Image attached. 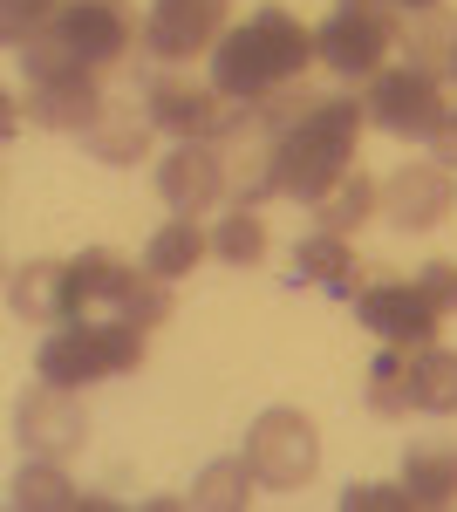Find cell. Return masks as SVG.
<instances>
[{
  "instance_id": "cell-9",
  "label": "cell",
  "mask_w": 457,
  "mask_h": 512,
  "mask_svg": "<svg viewBox=\"0 0 457 512\" xmlns=\"http://www.w3.org/2000/svg\"><path fill=\"white\" fill-rule=\"evenodd\" d=\"M226 35V0H157L144 21V48L151 62H191Z\"/></svg>"
},
{
  "instance_id": "cell-10",
  "label": "cell",
  "mask_w": 457,
  "mask_h": 512,
  "mask_svg": "<svg viewBox=\"0 0 457 512\" xmlns=\"http://www.w3.org/2000/svg\"><path fill=\"white\" fill-rule=\"evenodd\" d=\"M55 35H62L82 62L103 76V69H116V62L130 55L137 21H130V7H123V0H69V7H62V21H55Z\"/></svg>"
},
{
  "instance_id": "cell-12",
  "label": "cell",
  "mask_w": 457,
  "mask_h": 512,
  "mask_svg": "<svg viewBox=\"0 0 457 512\" xmlns=\"http://www.w3.org/2000/svg\"><path fill=\"white\" fill-rule=\"evenodd\" d=\"M457 205V185L444 164H403L389 185H382V219L396 226V233H430V226H444Z\"/></svg>"
},
{
  "instance_id": "cell-23",
  "label": "cell",
  "mask_w": 457,
  "mask_h": 512,
  "mask_svg": "<svg viewBox=\"0 0 457 512\" xmlns=\"http://www.w3.org/2000/svg\"><path fill=\"white\" fill-rule=\"evenodd\" d=\"M253 499H260V472L246 465V451H239V458H219V465H205L198 485H191V506H205V512H246Z\"/></svg>"
},
{
  "instance_id": "cell-22",
  "label": "cell",
  "mask_w": 457,
  "mask_h": 512,
  "mask_svg": "<svg viewBox=\"0 0 457 512\" xmlns=\"http://www.w3.org/2000/svg\"><path fill=\"white\" fill-rule=\"evenodd\" d=\"M362 396H369L376 417H410V410H417V355L382 342V355L369 362V390Z\"/></svg>"
},
{
  "instance_id": "cell-19",
  "label": "cell",
  "mask_w": 457,
  "mask_h": 512,
  "mask_svg": "<svg viewBox=\"0 0 457 512\" xmlns=\"http://www.w3.org/2000/svg\"><path fill=\"white\" fill-rule=\"evenodd\" d=\"M396 41H403L410 69H423V76H437V82H457V14L451 7L410 14V28H403Z\"/></svg>"
},
{
  "instance_id": "cell-21",
  "label": "cell",
  "mask_w": 457,
  "mask_h": 512,
  "mask_svg": "<svg viewBox=\"0 0 457 512\" xmlns=\"http://www.w3.org/2000/svg\"><path fill=\"white\" fill-rule=\"evenodd\" d=\"M123 280H130V260H116V253H103V246L76 253V260H69V315H89V308H116Z\"/></svg>"
},
{
  "instance_id": "cell-6",
  "label": "cell",
  "mask_w": 457,
  "mask_h": 512,
  "mask_svg": "<svg viewBox=\"0 0 457 512\" xmlns=\"http://www.w3.org/2000/svg\"><path fill=\"white\" fill-rule=\"evenodd\" d=\"M396 48V14H362V7H335L314 28V55L348 82H376L382 55Z\"/></svg>"
},
{
  "instance_id": "cell-24",
  "label": "cell",
  "mask_w": 457,
  "mask_h": 512,
  "mask_svg": "<svg viewBox=\"0 0 457 512\" xmlns=\"http://www.w3.org/2000/svg\"><path fill=\"white\" fill-rule=\"evenodd\" d=\"M205 253H212L205 226L178 212L171 226H157V233H151V246H144V267H151V274H164V280H178V274H191V267H198Z\"/></svg>"
},
{
  "instance_id": "cell-8",
  "label": "cell",
  "mask_w": 457,
  "mask_h": 512,
  "mask_svg": "<svg viewBox=\"0 0 457 512\" xmlns=\"http://www.w3.org/2000/svg\"><path fill=\"white\" fill-rule=\"evenodd\" d=\"M144 110L164 137H178V144H212L219 137V123H226V96L212 89V82H191V76H157L144 89Z\"/></svg>"
},
{
  "instance_id": "cell-33",
  "label": "cell",
  "mask_w": 457,
  "mask_h": 512,
  "mask_svg": "<svg viewBox=\"0 0 457 512\" xmlns=\"http://www.w3.org/2000/svg\"><path fill=\"white\" fill-rule=\"evenodd\" d=\"M342 7H362V14H389L396 0H342Z\"/></svg>"
},
{
  "instance_id": "cell-15",
  "label": "cell",
  "mask_w": 457,
  "mask_h": 512,
  "mask_svg": "<svg viewBox=\"0 0 457 512\" xmlns=\"http://www.w3.org/2000/svg\"><path fill=\"white\" fill-rule=\"evenodd\" d=\"M294 287H321V294H335V301H362V267H355V253H348L342 233H314L294 246Z\"/></svg>"
},
{
  "instance_id": "cell-16",
  "label": "cell",
  "mask_w": 457,
  "mask_h": 512,
  "mask_svg": "<svg viewBox=\"0 0 457 512\" xmlns=\"http://www.w3.org/2000/svg\"><path fill=\"white\" fill-rule=\"evenodd\" d=\"M7 308L28 328L69 321V260H21L14 280H7Z\"/></svg>"
},
{
  "instance_id": "cell-18",
  "label": "cell",
  "mask_w": 457,
  "mask_h": 512,
  "mask_svg": "<svg viewBox=\"0 0 457 512\" xmlns=\"http://www.w3.org/2000/svg\"><path fill=\"white\" fill-rule=\"evenodd\" d=\"M151 130H157L151 110H137V103L123 96V103H103V117L89 123V137H82V144H89V158H96V164H144Z\"/></svg>"
},
{
  "instance_id": "cell-32",
  "label": "cell",
  "mask_w": 457,
  "mask_h": 512,
  "mask_svg": "<svg viewBox=\"0 0 457 512\" xmlns=\"http://www.w3.org/2000/svg\"><path fill=\"white\" fill-rule=\"evenodd\" d=\"M430 151H437V164H451L457 171V110L444 123H437V137H430Z\"/></svg>"
},
{
  "instance_id": "cell-31",
  "label": "cell",
  "mask_w": 457,
  "mask_h": 512,
  "mask_svg": "<svg viewBox=\"0 0 457 512\" xmlns=\"http://www.w3.org/2000/svg\"><path fill=\"white\" fill-rule=\"evenodd\" d=\"M342 512H410V492L403 485H348Z\"/></svg>"
},
{
  "instance_id": "cell-14",
  "label": "cell",
  "mask_w": 457,
  "mask_h": 512,
  "mask_svg": "<svg viewBox=\"0 0 457 512\" xmlns=\"http://www.w3.org/2000/svg\"><path fill=\"white\" fill-rule=\"evenodd\" d=\"M103 89H96V69H76V76L55 82H28V123L41 130H62V137H89V123L103 117Z\"/></svg>"
},
{
  "instance_id": "cell-28",
  "label": "cell",
  "mask_w": 457,
  "mask_h": 512,
  "mask_svg": "<svg viewBox=\"0 0 457 512\" xmlns=\"http://www.w3.org/2000/svg\"><path fill=\"white\" fill-rule=\"evenodd\" d=\"M110 315L137 321V328H164V321H171V280L151 274V267H144V274L130 267V280H123V294H116Z\"/></svg>"
},
{
  "instance_id": "cell-17",
  "label": "cell",
  "mask_w": 457,
  "mask_h": 512,
  "mask_svg": "<svg viewBox=\"0 0 457 512\" xmlns=\"http://www.w3.org/2000/svg\"><path fill=\"white\" fill-rule=\"evenodd\" d=\"M403 492H410V506H451L457 499V437H410Z\"/></svg>"
},
{
  "instance_id": "cell-27",
  "label": "cell",
  "mask_w": 457,
  "mask_h": 512,
  "mask_svg": "<svg viewBox=\"0 0 457 512\" xmlns=\"http://www.w3.org/2000/svg\"><path fill=\"white\" fill-rule=\"evenodd\" d=\"M417 410L457 417V349H417Z\"/></svg>"
},
{
  "instance_id": "cell-3",
  "label": "cell",
  "mask_w": 457,
  "mask_h": 512,
  "mask_svg": "<svg viewBox=\"0 0 457 512\" xmlns=\"http://www.w3.org/2000/svg\"><path fill=\"white\" fill-rule=\"evenodd\" d=\"M144 362V328L137 321H55L48 335H41L35 349V369L41 383H55V390H82V383H103V376H123V369H137Z\"/></svg>"
},
{
  "instance_id": "cell-26",
  "label": "cell",
  "mask_w": 457,
  "mask_h": 512,
  "mask_svg": "<svg viewBox=\"0 0 457 512\" xmlns=\"http://www.w3.org/2000/svg\"><path fill=\"white\" fill-rule=\"evenodd\" d=\"M212 253L232 260V267L267 260V219H260V205H232L226 219H219V233H212Z\"/></svg>"
},
{
  "instance_id": "cell-7",
  "label": "cell",
  "mask_w": 457,
  "mask_h": 512,
  "mask_svg": "<svg viewBox=\"0 0 457 512\" xmlns=\"http://www.w3.org/2000/svg\"><path fill=\"white\" fill-rule=\"evenodd\" d=\"M355 321L376 335V342H389V349H430L437 342V308L423 301L417 280H376V287H362V301H355Z\"/></svg>"
},
{
  "instance_id": "cell-1",
  "label": "cell",
  "mask_w": 457,
  "mask_h": 512,
  "mask_svg": "<svg viewBox=\"0 0 457 512\" xmlns=\"http://www.w3.org/2000/svg\"><path fill=\"white\" fill-rule=\"evenodd\" d=\"M314 55V28H301L287 7H260L246 28H226L219 48H212V89L226 103H253L267 89H287V82L307 76Z\"/></svg>"
},
{
  "instance_id": "cell-34",
  "label": "cell",
  "mask_w": 457,
  "mask_h": 512,
  "mask_svg": "<svg viewBox=\"0 0 457 512\" xmlns=\"http://www.w3.org/2000/svg\"><path fill=\"white\" fill-rule=\"evenodd\" d=\"M396 7H410V14H423V7H444V0H396Z\"/></svg>"
},
{
  "instance_id": "cell-20",
  "label": "cell",
  "mask_w": 457,
  "mask_h": 512,
  "mask_svg": "<svg viewBox=\"0 0 457 512\" xmlns=\"http://www.w3.org/2000/svg\"><path fill=\"white\" fill-rule=\"evenodd\" d=\"M376 212H382V185L369 178V171H362V164H348L342 178H335L328 192L314 198V219H321V233H342V239H348V233H362Z\"/></svg>"
},
{
  "instance_id": "cell-30",
  "label": "cell",
  "mask_w": 457,
  "mask_h": 512,
  "mask_svg": "<svg viewBox=\"0 0 457 512\" xmlns=\"http://www.w3.org/2000/svg\"><path fill=\"white\" fill-rule=\"evenodd\" d=\"M417 287H423V301H430L437 315H457V260H430L417 274Z\"/></svg>"
},
{
  "instance_id": "cell-29",
  "label": "cell",
  "mask_w": 457,
  "mask_h": 512,
  "mask_svg": "<svg viewBox=\"0 0 457 512\" xmlns=\"http://www.w3.org/2000/svg\"><path fill=\"white\" fill-rule=\"evenodd\" d=\"M62 7H69V0H0V35H7V48L21 55L28 41H41L62 21Z\"/></svg>"
},
{
  "instance_id": "cell-5",
  "label": "cell",
  "mask_w": 457,
  "mask_h": 512,
  "mask_svg": "<svg viewBox=\"0 0 457 512\" xmlns=\"http://www.w3.org/2000/svg\"><path fill=\"white\" fill-rule=\"evenodd\" d=\"M369 123L376 130H389V137H403V144H430L437 137V123L451 117V103H444V82L423 76V69H382L376 82H369Z\"/></svg>"
},
{
  "instance_id": "cell-4",
  "label": "cell",
  "mask_w": 457,
  "mask_h": 512,
  "mask_svg": "<svg viewBox=\"0 0 457 512\" xmlns=\"http://www.w3.org/2000/svg\"><path fill=\"white\" fill-rule=\"evenodd\" d=\"M246 465L260 472V485H273V492H294V485H307V478L321 472V437H314V424H307L301 410H260L253 417V431H246Z\"/></svg>"
},
{
  "instance_id": "cell-25",
  "label": "cell",
  "mask_w": 457,
  "mask_h": 512,
  "mask_svg": "<svg viewBox=\"0 0 457 512\" xmlns=\"http://www.w3.org/2000/svg\"><path fill=\"white\" fill-rule=\"evenodd\" d=\"M14 506L21 512H76L82 492L55 458H35V465H21V478H14Z\"/></svg>"
},
{
  "instance_id": "cell-13",
  "label": "cell",
  "mask_w": 457,
  "mask_h": 512,
  "mask_svg": "<svg viewBox=\"0 0 457 512\" xmlns=\"http://www.w3.org/2000/svg\"><path fill=\"white\" fill-rule=\"evenodd\" d=\"M157 198L171 205V212H212L219 198H226V158H219V144H178L171 158L157 164Z\"/></svg>"
},
{
  "instance_id": "cell-2",
  "label": "cell",
  "mask_w": 457,
  "mask_h": 512,
  "mask_svg": "<svg viewBox=\"0 0 457 512\" xmlns=\"http://www.w3.org/2000/svg\"><path fill=\"white\" fill-rule=\"evenodd\" d=\"M362 123H369L362 103H348V96H321L294 130H280V144H273L280 198L314 205V198H321L348 164H355V137H362Z\"/></svg>"
},
{
  "instance_id": "cell-11",
  "label": "cell",
  "mask_w": 457,
  "mask_h": 512,
  "mask_svg": "<svg viewBox=\"0 0 457 512\" xmlns=\"http://www.w3.org/2000/svg\"><path fill=\"white\" fill-rule=\"evenodd\" d=\"M14 431L21 444L35 451V458H76L82 437H89V417H82L76 390H55V383H41L35 396H21V410H14Z\"/></svg>"
}]
</instances>
